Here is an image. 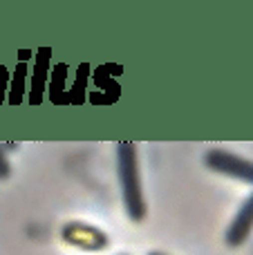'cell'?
<instances>
[{
	"instance_id": "6da1fadb",
	"label": "cell",
	"mask_w": 253,
	"mask_h": 255,
	"mask_svg": "<svg viewBox=\"0 0 253 255\" xmlns=\"http://www.w3.org/2000/svg\"><path fill=\"white\" fill-rule=\"evenodd\" d=\"M117 170H119L121 195L128 217L132 222H141L146 217V202L141 195V181H139V166H137V148L130 141L117 143Z\"/></svg>"
},
{
	"instance_id": "7a4b0ae2",
	"label": "cell",
	"mask_w": 253,
	"mask_h": 255,
	"mask_svg": "<svg viewBox=\"0 0 253 255\" xmlns=\"http://www.w3.org/2000/svg\"><path fill=\"white\" fill-rule=\"evenodd\" d=\"M204 163L220 175L233 177V179L253 186V161H249V159L238 157V154L227 152V150H209Z\"/></svg>"
},
{
	"instance_id": "3957f363",
	"label": "cell",
	"mask_w": 253,
	"mask_h": 255,
	"mask_svg": "<svg viewBox=\"0 0 253 255\" xmlns=\"http://www.w3.org/2000/svg\"><path fill=\"white\" fill-rule=\"evenodd\" d=\"M253 231V193L247 197V202L240 206L238 215L233 217L231 226L227 229V244L229 247H242L247 242V238Z\"/></svg>"
},
{
	"instance_id": "277c9868",
	"label": "cell",
	"mask_w": 253,
	"mask_h": 255,
	"mask_svg": "<svg viewBox=\"0 0 253 255\" xmlns=\"http://www.w3.org/2000/svg\"><path fill=\"white\" fill-rule=\"evenodd\" d=\"M47 61H49V49H40L38 58H36V74H34V90H31V103H38L43 97L45 79H47Z\"/></svg>"
},
{
	"instance_id": "5b68a950",
	"label": "cell",
	"mask_w": 253,
	"mask_h": 255,
	"mask_svg": "<svg viewBox=\"0 0 253 255\" xmlns=\"http://www.w3.org/2000/svg\"><path fill=\"white\" fill-rule=\"evenodd\" d=\"M22 81H25V65H18L16 70V79H13V94H11V103H18L22 97Z\"/></svg>"
},
{
	"instance_id": "8992f818",
	"label": "cell",
	"mask_w": 253,
	"mask_h": 255,
	"mask_svg": "<svg viewBox=\"0 0 253 255\" xmlns=\"http://www.w3.org/2000/svg\"><path fill=\"white\" fill-rule=\"evenodd\" d=\"M9 175H11V166H9L7 157L2 152V145H0V179H7Z\"/></svg>"
},
{
	"instance_id": "52a82bcc",
	"label": "cell",
	"mask_w": 253,
	"mask_h": 255,
	"mask_svg": "<svg viewBox=\"0 0 253 255\" xmlns=\"http://www.w3.org/2000/svg\"><path fill=\"white\" fill-rule=\"evenodd\" d=\"M148 255H164V253H148Z\"/></svg>"
}]
</instances>
